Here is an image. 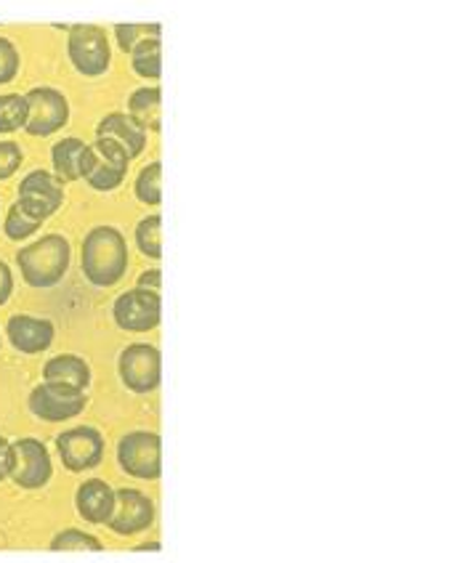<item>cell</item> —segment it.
<instances>
[{"mask_svg": "<svg viewBox=\"0 0 465 563\" xmlns=\"http://www.w3.org/2000/svg\"><path fill=\"white\" fill-rule=\"evenodd\" d=\"M80 266L91 285L114 287L129 272V242L114 227L91 229L82 240Z\"/></svg>", "mask_w": 465, "mask_h": 563, "instance_id": "1", "label": "cell"}, {"mask_svg": "<svg viewBox=\"0 0 465 563\" xmlns=\"http://www.w3.org/2000/svg\"><path fill=\"white\" fill-rule=\"evenodd\" d=\"M73 247L65 234H43L41 240L30 242L16 253V266L24 282L37 290L56 287L67 277Z\"/></svg>", "mask_w": 465, "mask_h": 563, "instance_id": "2", "label": "cell"}, {"mask_svg": "<svg viewBox=\"0 0 465 563\" xmlns=\"http://www.w3.org/2000/svg\"><path fill=\"white\" fill-rule=\"evenodd\" d=\"M129 163V152L118 141L99 136L97 144H88L86 157H82V178L91 189L112 191L125 181Z\"/></svg>", "mask_w": 465, "mask_h": 563, "instance_id": "3", "label": "cell"}, {"mask_svg": "<svg viewBox=\"0 0 465 563\" xmlns=\"http://www.w3.org/2000/svg\"><path fill=\"white\" fill-rule=\"evenodd\" d=\"M118 463L129 476L157 482L163 473V439L155 431H131L120 439Z\"/></svg>", "mask_w": 465, "mask_h": 563, "instance_id": "4", "label": "cell"}, {"mask_svg": "<svg viewBox=\"0 0 465 563\" xmlns=\"http://www.w3.org/2000/svg\"><path fill=\"white\" fill-rule=\"evenodd\" d=\"M67 54L75 69L86 78H99L112 64L110 37L97 24H75L67 37Z\"/></svg>", "mask_w": 465, "mask_h": 563, "instance_id": "5", "label": "cell"}, {"mask_svg": "<svg viewBox=\"0 0 465 563\" xmlns=\"http://www.w3.org/2000/svg\"><path fill=\"white\" fill-rule=\"evenodd\" d=\"M120 380L133 394H152L163 380V354L152 343H133L118 360Z\"/></svg>", "mask_w": 465, "mask_h": 563, "instance_id": "6", "label": "cell"}, {"mask_svg": "<svg viewBox=\"0 0 465 563\" xmlns=\"http://www.w3.org/2000/svg\"><path fill=\"white\" fill-rule=\"evenodd\" d=\"M24 99H27V123H24V131L30 136H54L56 131H62L69 123V101L56 88H30Z\"/></svg>", "mask_w": 465, "mask_h": 563, "instance_id": "7", "label": "cell"}, {"mask_svg": "<svg viewBox=\"0 0 465 563\" xmlns=\"http://www.w3.org/2000/svg\"><path fill=\"white\" fill-rule=\"evenodd\" d=\"M112 317L114 324L125 332H152L163 317L160 290H146V287L125 290L123 296L114 298Z\"/></svg>", "mask_w": 465, "mask_h": 563, "instance_id": "8", "label": "cell"}, {"mask_svg": "<svg viewBox=\"0 0 465 563\" xmlns=\"http://www.w3.org/2000/svg\"><path fill=\"white\" fill-rule=\"evenodd\" d=\"M54 476V463L41 439L11 441V473L9 478L19 489H43Z\"/></svg>", "mask_w": 465, "mask_h": 563, "instance_id": "9", "label": "cell"}, {"mask_svg": "<svg viewBox=\"0 0 465 563\" xmlns=\"http://www.w3.org/2000/svg\"><path fill=\"white\" fill-rule=\"evenodd\" d=\"M16 202L37 221L46 223L65 202V181L51 170H30L19 184Z\"/></svg>", "mask_w": 465, "mask_h": 563, "instance_id": "10", "label": "cell"}, {"mask_svg": "<svg viewBox=\"0 0 465 563\" xmlns=\"http://www.w3.org/2000/svg\"><path fill=\"white\" fill-rule=\"evenodd\" d=\"M86 391L62 386V383L46 380L37 388H33V394H30V412H33L37 420L46 422H67L78 418L82 409H86Z\"/></svg>", "mask_w": 465, "mask_h": 563, "instance_id": "11", "label": "cell"}, {"mask_svg": "<svg viewBox=\"0 0 465 563\" xmlns=\"http://www.w3.org/2000/svg\"><path fill=\"white\" fill-rule=\"evenodd\" d=\"M56 452H59V460L65 463L67 471H91L99 468L101 457H104V439L91 426L69 428V431L56 437Z\"/></svg>", "mask_w": 465, "mask_h": 563, "instance_id": "12", "label": "cell"}, {"mask_svg": "<svg viewBox=\"0 0 465 563\" xmlns=\"http://www.w3.org/2000/svg\"><path fill=\"white\" fill-rule=\"evenodd\" d=\"M155 503L139 489H114V508L107 527L118 537L142 534L155 523Z\"/></svg>", "mask_w": 465, "mask_h": 563, "instance_id": "13", "label": "cell"}, {"mask_svg": "<svg viewBox=\"0 0 465 563\" xmlns=\"http://www.w3.org/2000/svg\"><path fill=\"white\" fill-rule=\"evenodd\" d=\"M54 324L43 317H30V313H14V317L5 322V338L14 345L19 354H43L54 343Z\"/></svg>", "mask_w": 465, "mask_h": 563, "instance_id": "14", "label": "cell"}, {"mask_svg": "<svg viewBox=\"0 0 465 563\" xmlns=\"http://www.w3.org/2000/svg\"><path fill=\"white\" fill-rule=\"evenodd\" d=\"M75 508H78V516L86 523H107V518L112 516L114 508V489L101 478H88L78 486V495H75Z\"/></svg>", "mask_w": 465, "mask_h": 563, "instance_id": "15", "label": "cell"}, {"mask_svg": "<svg viewBox=\"0 0 465 563\" xmlns=\"http://www.w3.org/2000/svg\"><path fill=\"white\" fill-rule=\"evenodd\" d=\"M97 136L112 139L129 152L131 159H136L146 150V131L129 112H110L107 118L99 120Z\"/></svg>", "mask_w": 465, "mask_h": 563, "instance_id": "16", "label": "cell"}, {"mask_svg": "<svg viewBox=\"0 0 465 563\" xmlns=\"http://www.w3.org/2000/svg\"><path fill=\"white\" fill-rule=\"evenodd\" d=\"M43 380L62 383V386L78 388V391H88L91 388V367L82 356L75 354H59L46 362L43 367Z\"/></svg>", "mask_w": 465, "mask_h": 563, "instance_id": "17", "label": "cell"}, {"mask_svg": "<svg viewBox=\"0 0 465 563\" xmlns=\"http://www.w3.org/2000/svg\"><path fill=\"white\" fill-rule=\"evenodd\" d=\"M88 144L82 139H62L56 141L51 150V163H54V173L62 181H80L82 178V157H86Z\"/></svg>", "mask_w": 465, "mask_h": 563, "instance_id": "18", "label": "cell"}, {"mask_svg": "<svg viewBox=\"0 0 465 563\" xmlns=\"http://www.w3.org/2000/svg\"><path fill=\"white\" fill-rule=\"evenodd\" d=\"M160 107L163 93L157 86L139 88V91H133L129 99V114L144 128V131H160Z\"/></svg>", "mask_w": 465, "mask_h": 563, "instance_id": "19", "label": "cell"}, {"mask_svg": "<svg viewBox=\"0 0 465 563\" xmlns=\"http://www.w3.org/2000/svg\"><path fill=\"white\" fill-rule=\"evenodd\" d=\"M131 62H133V73H136L139 78H146V80L160 78L163 73L160 35L142 37V41L131 48Z\"/></svg>", "mask_w": 465, "mask_h": 563, "instance_id": "20", "label": "cell"}, {"mask_svg": "<svg viewBox=\"0 0 465 563\" xmlns=\"http://www.w3.org/2000/svg\"><path fill=\"white\" fill-rule=\"evenodd\" d=\"M136 247L152 261L163 258V219L160 216H146L136 227Z\"/></svg>", "mask_w": 465, "mask_h": 563, "instance_id": "21", "label": "cell"}, {"mask_svg": "<svg viewBox=\"0 0 465 563\" xmlns=\"http://www.w3.org/2000/svg\"><path fill=\"white\" fill-rule=\"evenodd\" d=\"M27 123V99L22 93H0V133L22 131Z\"/></svg>", "mask_w": 465, "mask_h": 563, "instance_id": "22", "label": "cell"}, {"mask_svg": "<svg viewBox=\"0 0 465 563\" xmlns=\"http://www.w3.org/2000/svg\"><path fill=\"white\" fill-rule=\"evenodd\" d=\"M41 227H43V221L33 219L27 210H22V205H19V202L11 205L9 213H5V221H3V232L11 242L30 240V236L41 232Z\"/></svg>", "mask_w": 465, "mask_h": 563, "instance_id": "23", "label": "cell"}, {"mask_svg": "<svg viewBox=\"0 0 465 563\" xmlns=\"http://www.w3.org/2000/svg\"><path fill=\"white\" fill-rule=\"evenodd\" d=\"M136 197L144 205H160L163 202V163H150L136 176Z\"/></svg>", "mask_w": 465, "mask_h": 563, "instance_id": "24", "label": "cell"}, {"mask_svg": "<svg viewBox=\"0 0 465 563\" xmlns=\"http://www.w3.org/2000/svg\"><path fill=\"white\" fill-rule=\"evenodd\" d=\"M51 550H62V553H73V550H104L99 537H93L91 532H82V529H62L59 534L51 540Z\"/></svg>", "mask_w": 465, "mask_h": 563, "instance_id": "25", "label": "cell"}, {"mask_svg": "<svg viewBox=\"0 0 465 563\" xmlns=\"http://www.w3.org/2000/svg\"><path fill=\"white\" fill-rule=\"evenodd\" d=\"M150 35H160V24L131 22V24H118V27H114V37H118L120 48H123L125 54H131V48L136 46L142 37H150Z\"/></svg>", "mask_w": 465, "mask_h": 563, "instance_id": "26", "label": "cell"}, {"mask_svg": "<svg viewBox=\"0 0 465 563\" xmlns=\"http://www.w3.org/2000/svg\"><path fill=\"white\" fill-rule=\"evenodd\" d=\"M19 73V51L9 37H0V86H9Z\"/></svg>", "mask_w": 465, "mask_h": 563, "instance_id": "27", "label": "cell"}, {"mask_svg": "<svg viewBox=\"0 0 465 563\" xmlns=\"http://www.w3.org/2000/svg\"><path fill=\"white\" fill-rule=\"evenodd\" d=\"M22 146L16 141H0V181L11 178L22 168Z\"/></svg>", "mask_w": 465, "mask_h": 563, "instance_id": "28", "label": "cell"}, {"mask_svg": "<svg viewBox=\"0 0 465 563\" xmlns=\"http://www.w3.org/2000/svg\"><path fill=\"white\" fill-rule=\"evenodd\" d=\"M11 292H14V274H11V266L5 261H0V306L9 303Z\"/></svg>", "mask_w": 465, "mask_h": 563, "instance_id": "29", "label": "cell"}, {"mask_svg": "<svg viewBox=\"0 0 465 563\" xmlns=\"http://www.w3.org/2000/svg\"><path fill=\"white\" fill-rule=\"evenodd\" d=\"M11 473V441L0 437V482H5Z\"/></svg>", "mask_w": 465, "mask_h": 563, "instance_id": "30", "label": "cell"}, {"mask_svg": "<svg viewBox=\"0 0 465 563\" xmlns=\"http://www.w3.org/2000/svg\"><path fill=\"white\" fill-rule=\"evenodd\" d=\"M160 282H163V272L160 268H152V272H144L139 277V287H146V290H160Z\"/></svg>", "mask_w": 465, "mask_h": 563, "instance_id": "31", "label": "cell"}]
</instances>
